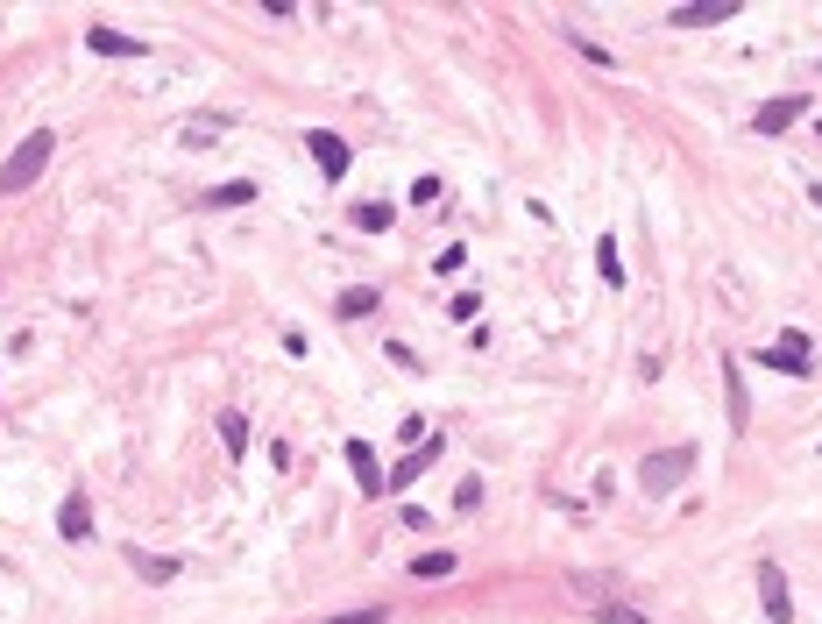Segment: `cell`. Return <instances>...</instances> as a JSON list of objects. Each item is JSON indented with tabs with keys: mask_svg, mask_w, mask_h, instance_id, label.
<instances>
[{
	"mask_svg": "<svg viewBox=\"0 0 822 624\" xmlns=\"http://www.w3.org/2000/svg\"><path fill=\"white\" fill-rule=\"evenodd\" d=\"M50 156H57V135H50V128H36V135L8 156V164H0V192H8V199H15V192H29V185L50 171Z\"/></svg>",
	"mask_w": 822,
	"mask_h": 624,
	"instance_id": "cell-1",
	"label": "cell"
},
{
	"mask_svg": "<svg viewBox=\"0 0 822 624\" xmlns=\"http://www.w3.org/2000/svg\"><path fill=\"white\" fill-rule=\"evenodd\" d=\"M681 476H695V447H660V454L638 461V490L645 497H667Z\"/></svg>",
	"mask_w": 822,
	"mask_h": 624,
	"instance_id": "cell-2",
	"label": "cell"
},
{
	"mask_svg": "<svg viewBox=\"0 0 822 624\" xmlns=\"http://www.w3.org/2000/svg\"><path fill=\"white\" fill-rule=\"evenodd\" d=\"M801 114H808V93H780V100H766V107L752 114V128H759V135H787Z\"/></svg>",
	"mask_w": 822,
	"mask_h": 624,
	"instance_id": "cell-3",
	"label": "cell"
},
{
	"mask_svg": "<svg viewBox=\"0 0 822 624\" xmlns=\"http://www.w3.org/2000/svg\"><path fill=\"white\" fill-rule=\"evenodd\" d=\"M752 362H759V369H780V376H808V341H801V334H780V341L759 348Z\"/></svg>",
	"mask_w": 822,
	"mask_h": 624,
	"instance_id": "cell-4",
	"label": "cell"
},
{
	"mask_svg": "<svg viewBox=\"0 0 822 624\" xmlns=\"http://www.w3.org/2000/svg\"><path fill=\"white\" fill-rule=\"evenodd\" d=\"M759 603H766V624H794V596H787V575L773 561H759Z\"/></svg>",
	"mask_w": 822,
	"mask_h": 624,
	"instance_id": "cell-5",
	"label": "cell"
},
{
	"mask_svg": "<svg viewBox=\"0 0 822 624\" xmlns=\"http://www.w3.org/2000/svg\"><path fill=\"white\" fill-rule=\"evenodd\" d=\"M305 149H312L319 178H348V142H341L334 128H312V135H305Z\"/></svg>",
	"mask_w": 822,
	"mask_h": 624,
	"instance_id": "cell-6",
	"label": "cell"
},
{
	"mask_svg": "<svg viewBox=\"0 0 822 624\" xmlns=\"http://www.w3.org/2000/svg\"><path fill=\"white\" fill-rule=\"evenodd\" d=\"M440 454H447V440H440V433H426V440H419V454H404V468H397V476H383V490H404V483H419V476H426V468H433Z\"/></svg>",
	"mask_w": 822,
	"mask_h": 624,
	"instance_id": "cell-7",
	"label": "cell"
},
{
	"mask_svg": "<svg viewBox=\"0 0 822 624\" xmlns=\"http://www.w3.org/2000/svg\"><path fill=\"white\" fill-rule=\"evenodd\" d=\"M57 532H64V539H93V497H86V490H71V497L57 504Z\"/></svg>",
	"mask_w": 822,
	"mask_h": 624,
	"instance_id": "cell-8",
	"label": "cell"
},
{
	"mask_svg": "<svg viewBox=\"0 0 822 624\" xmlns=\"http://www.w3.org/2000/svg\"><path fill=\"white\" fill-rule=\"evenodd\" d=\"M730 15H737V0H688V8H674V29H709Z\"/></svg>",
	"mask_w": 822,
	"mask_h": 624,
	"instance_id": "cell-9",
	"label": "cell"
},
{
	"mask_svg": "<svg viewBox=\"0 0 822 624\" xmlns=\"http://www.w3.org/2000/svg\"><path fill=\"white\" fill-rule=\"evenodd\" d=\"M128 568L149 582V589H163V582H178V561H163V554H142V546H128Z\"/></svg>",
	"mask_w": 822,
	"mask_h": 624,
	"instance_id": "cell-10",
	"label": "cell"
},
{
	"mask_svg": "<svg viewBox=\"0 0 822 624\" xmlns=\"http://www.w3.org/2000/svg\"><path fill=\"white\" fill-rule=\"evenodd\" d=\"M348 468H355V483H362L369 497H383V476H376V454H369V440H348Z\"/></svg>",
	"mask_w": 822,
	"mask_h": 624,
	"instance_id": "cell-11",
	"label": "cell"
},
{
	"mask_svg": "<svg viewBox=\"0 0 822 624\" xmlns=\"http://www.w3.org/2000/svg\"><path fill=\"white\" fill-rule=\"evenodd\" d=\"M249 199H256V185H249V178H227V185H213V192H206L199 206H213V213H227V206H249Z\"/></svg>",
	"mask_w": 822,
	"mask_h": 624,
	"instance_id": "cell-12",
	"label": "cell"
},
{
	"mask_svg": "<svg viewBox=\"0 0 822 624\" xmlns=\"http://www.w3.org/2000/svg\"><path fill=\"white\" fill-rule=\"evenodd\" d=\"M86 43H93L100 57H142V43H135V36H121V29H86Z\"/></svg>",
	"mask_w": 822,
	"mask_h": 624,
	"instance_id": "cell-13",
	"label": "cell"
},
{
	"mask_svg": "<svg viewBox=\"0 0 822 624\" xmlns=\"http://www.w3.org/2000/svg\"><path fill=\"white\" fill-rule=\"evenodd\" d=\"M454 568H461L454 554H419V561H411V582H447Z\"/></svg>",
	"mask_w": 822,
	"mask_h": 624,
	"instance_id": "cell-14",
	"label": "cell"
},
{
	"mask_svg": "<svg viewBox=\"0 0 822 624\" xmlns=\"http://www.w3.org/2000/svg\"><path fill=\"white\" fill-rule=\"evenodd\" d=\"M220 128H227V114H199V121H185V128H178V142H192V149H206V142H213Z\"/></svg>",
	"mask_w": 822,
	"mask_h": 624,
	"instance_id": "cell-15",
	"label": "cell"
},
{
	"mask_svg": "<svg viewBox=\"0 0 822 624\" xmlns=\"http://www.w3.org/2000/svg\"><path fill=\"white\" fill-rule=\"evenodd\" d=\"M390 220H397V206H383V199L355 206V227H362V234H390Z\"/></svg>",
	"mask_w": 822,
	"mask_h": 624,
	"instance_id": "cell-16",
	"label": "cell"
},
{
	"mask_svg": "<svg viewBox=\"0 0 822 624\" xmlns=\"http://www.w3.org/2000/svg\"><path fill=\"white\" fill-rule=\"evenodd\" d=\"M376 312V284H355V291H341V320H369Z\"/></svg>",
	"mask_w": 822,
	"mask_h": 624,
	"instance_id": "cell-17",
	"label": "cell"
},
{
	"mask_svg": "<svg viewBox=\"0 0 822 624\" xmlns=\"http://www.w3.org/2000/svg\"><path fill=\"white\" fill-rule=\"evenodd\" d=\"M596 270H603V284H624V256H617V234H603V242H596Z\"/></svg>",
	"mask_w": 822,
	"mask_h": 624,
	"instance_id": "cell-18",
	"label": "cell"
},
{
	"mask_svg": "<svg viewBox=\"0 0 822 624\" xmlns=\"http://www.w3.org/2000/svg\"><path fill=\"white\" fill-rule=\"evenodd\" d=\"M220 440H227V454H249V419L227 412V419H220Z\"/></svg>",
	"mask_w": 822,
	"mask_h": 624,
	"instance_id": "cell-19",
	"label": "cell"
},
{
	"mask_svg": "<svg viewBox=\"0 0 822 624\" xmlns=\"http://www.w3.org/2000/svg\"><path fill=\"white\" fill-rule=\"evenodd\" d=\"M603 624H652V617L631 610V603H603Z\"/></svg>",
	"mask_w": 822,
	"mask_h": 624,
	"instance_id": "cell-20",
	"label": "cell"
},
{
	"mask_svg": "<svg viewBox=\"0 0 822 624\" xmlns=\"http://www.w3.org/2000/svg\"><path fill=\"white\" fill-rule=\"evenodd\" d=\"M461 263H468V249H461V242H454V249H440V256H433V270H440V277H454V270H461Z\"/></svg>",
	"mask_w": 822,
	"mask_h": 624,
	"instance_id": "cell-21",
	"label": "cell"
},
{
	"mask_svg": "<svg viewBox=\"0 0 822 624\" xmlns=\"http://www.w3.org/2000/svg\"><path fill=\"white\" fill-rule=\"evenodd\" d=\"M326 624H383V610H348V617H326Z\"/></svg>",
	"mask_w": 822,
	"mask_h": 624,
	"instance_id": "cell-22",
	"label": "cell"
},
{
	"mask_svg": "<svg viewBox=\"0 0 822 624\" xmlns=\"http://www.w3.org/2000/svg\"><path fill=\"white\" fill-rule=\"evenodd\" d=\"M808 206H822V185H808Z\"/></svg>",
	"mask_w": 822,
	"mask_h": 624,
	"instance_id": "cell-23",
	"label": "cell"
},
{
	"mask_svg": "<svg viewBox=\"0 0 822 624\" xmlns=\"http://www.w3.org/2000/svg\"><path fill=\"white\" fill-rule=\"evenodd\" d=\"M815 128H822V121H815Z\"/></svg>",
	"mask_w": 822,
	"mask_h": 624,
	"instance_id": "cell-24",
	"label": "cell"
}]
</instances>
